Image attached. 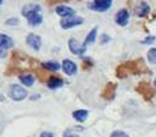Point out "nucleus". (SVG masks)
<instances>
[{
	"instance_id": "nucleus-1",
	"label": "nucleus",
	"mask_w": 156,
	"mask_h": 137,
	"mask_svg": "<svg viewBox=\"0 0 156 137\" xmlns=\"http://www.w3.org/2000/svg\"><path fill=\"white\" fill-rule=\"evenodd\" d=\"M41 8L39 5H27L22 9V14L27 18V22H29L30 26H37L43 22V16L40 14Z\"/></svg>"
},
{
	"instance_id": "nucleus-2",
	"label": "nucleus",
	"mask_w": 156,
	"mask_h": 137,
	"mask_svg": "<svg viewBox=\"0 0 156 137\" xmlns=\"http://www.w3.org/2000/svg\"><path fill=\"white\" fill-rule=\"evenodd\" d=\"M9 97L13 101H22L27 97V91L20 84H12L9 87Z\"/></svg>"
},
{
	"instance_id": "nucleus-3",
	"label": "nucleus",
	"mask_w": 156,
	"mask_h": 137,
	"mask_svg": "<svg viewBox=\"0 0 156 137\" xmlns=\"http://www.w3.org/2000/svg\"><path fill=\"white\" fill-rule=\"evenodd\" d=\"M111 5H112V0H93L88 3L89 9L94 12H106L111 8Z\"/></svg>"
},
{
	"instance_id": "nucleus-4",
	"label": "nucleus",
	"mask_w": 156,
	"mask_h": 137,
	"mask_svg": "<svg viewBox=\"0 0 156 137\" xmlns=\"http://www.w3.org/2000/svg\"><path fill=\"white\" fill-rule=\"evenodd\" d=\"M84 22V20L80 18V17H70V18H65V20H61V27L65 30H69L71 27H75V26H79Z\"/></svg>"
},
{
	"instance_id": "nucleus-5",
	"label": "nucleus",
	"mask_w": 156,
	"mask_h": 137,
	"mask_svg": "<svg viewBox=\"0 0 156 137\" xmlns=\"http://www.w3.org/2000/svg\"><path fill=\"white\" fill-rule=\"evenodd\" d=\"M115 22L121 27L126 26L128 22H129V12L126 9H120L115 16Z\"/></svg>"
},
{
	"instance_id": "nucleus-6",
	"label": "nucleus",
	"mask_w": 156,
	"mask_h": 137,
	"mask_svg": "<svg viewBox=\"0 0 156 137\" xmlns=\"http://www.w3.org/2000/svg\"><path fill=\"white\" fill-rule=\"evenodd\" d=\"M62 70L65 71V74H67L70 76H74L77 73V66H76V63L74 61L66 58L62 61Z\"/></svg>"
},
{
	"instance_id": "nucleus-7",
	"label": "nucleus",
	"mask_w": 156,
	"mask_h": 137,
	"mask_svg": "<svg viewBox=\"0 0 156 137\" xmlns=\"http://www.w3.org/2000/svg\"><path fill=\"white\" fill-rule=\"evenodd\" d=\"M26 43H27V45H30L34 51H39L41 47V38L36 34H29L26 38Z\"/></svg>"
},
{
	"instance_id": "nucleus-8",
	"label": "nucleus",
	"mask_w": 156,
	"mask_h": 137,
	"mask_svg": "<svg viewBox=\"0 0 156 137\" xmlns=\"http://www.w3.org/2000/svg\"><path fill=\"white\" fill-rule=\"evenodd\" d=\"M69 48L75 56H81V54L87 51V48H84L81 44H79L75 38H71V39L69 40Z\"/></svg>"
},
{
	"instance_id": "nucleus-9",
	"label": "nucleus",
	"mask_w": 156,
	"mask_h": 137,
	"mask_svg": "<svg viewBox=\"0 0 156 137\" xmlns=\"http://www.w3.org/2000/svg\"><path fill=\"white\" fill-rule=\"evenodd\" d=\"M55 13H57L59 17L70 18V17H74L75 16V10L71 7H67V5H58V7L55 8Z\"/></svg>"
},
{
	"instance_id": "nucleus-10",
	"label": "nucleus",
	"mask_w": 156,
	"mask_h": 137,
	"mask_svg": "<svg viewBox=\"0 0 156 137\" xmlns=\"http://www.w3.org/2000/svg\"><path fill=\"white\" fill-rule=\"evenodd\" d=\"M150 9L151 8H150V5L146 2H141V3H138V5L134 8V12L139 18H144V17H147V14L150 13Z\"/></svg>"
},
{
	"instance_id": "nucleus-11",
	"label": "nucleus",
	"mask_w": 156,
	"mask_h": 137,
	"mask_svg": "<svg viewBox=\"0 0 156 137\" xmlns=\"http://www.w3.org/2000/svg\"><path fill=\"white\" fill-rule=\"evenodd\" d=\"M13 45H14V41H13L12 38L5 35V34H0V48L7 51V49L12 48Z\"/></svg>"
},
{
	"instance_id": "nucleus-12",
	"label": "nucleus",
	"mask_w": 156,
	"mask_h": 137,
	"mask_svg": "<svg viewBox=\"0 0 156 137\" xmlns=\"http://www.w3.org/2000/svg\"><path fill=\"white\" fill-rule=\"evenodd\" d=\"M72 117H74V119L76 120V122L83 123V122H85V120L88 119L89 113H88V110L81 109V110H75L74 113H72Z\"/></svg>"
},
{
	"instance_id": "nucleus-13",
	"label": "nucleus",
	"mask_w": 156,
	"mask_h": 137,
	"mask_svg": "<svg viewBox=\"0 0 156 137\" xmlns=\"http://www.w3.org/2000/svg\"><path fill=\"white\" fill-rule=\"evenodd\" d=\"M47 85L51 89H58V88H61V87L63 85V80L61 78H57V76H51L49 80H48V83H47Z\"/></svg>"
},
{
	"instance_id": "nucleus-14",
	"label": "nucleus",
	"mask_w": 156,
	"mask_h": 137,
	"mask_svg": "<svg viewBox=\"0 0 156 137\" xmlns=\"http://www.w3.org/2000/svg\"><path fill=\"white\" fill-rule=\"evenodd\" d=\"M20 81L22 84H25L26 87H31V85H34L35 78H34V75H31V74H21Z\"/></svg>"
},
{
	"instance_id": "nucleus-15",
	"label": "nucleus",
	"mask_w": 156,
	"mask_h": 137,
	"mask_svg": "<svg viewBox=\"0 0 156 137\" xmlns=\"http://www.w3.org/2000/svg\"><path fill=\"white\" fill-rule=\"evenodd\" d=\"M97 27H93L92 29V31H89V34L87 35V38H85V40H84V43H83V47L84 48H87V45H89V44H92V43L96 40V36H97Z\"/></svg>"
},
{
	"instance_id": "nucleus-16",
	"label": "nucleus",
	"mask_w": 156,
	"mask_h": 137,
	"mask_svg": "<svg viewBox=\"0 0 156 137\" xmlns=\"http://www.w3.org/2000/svg\"><path fill=\"white\" fill-rule=\"evenodd\" d=\"M41 66L48 70V71H57L61 69V65L58 62H55V61H47V62H43L41 63Z\"/></svg>"
},
{
	"instance_id": "nucleus-17",
	"label": "nucleus",
	"mask_w": 156,
	"mask_h": 137,
	"mask_svg": "<svg viewBox=\"0 0 156 137\" xmlns=\"http://www.w3.org/2000/svg\"><path fill=\"white\" fill-rule=\"evenodd\" d=\"M147 59L151 63H156V48H151L147 52Z\"/></svg>"
},
{
	"instance_id": "nucleus-18",
	"label": "nucleus",
	"mask_w": 156,
	"mask_h": 137,
	"mask_svg": "<svg viewBox=\"0 0 156 137\" xmlns=\"http://www.w3.org/2000/svg\"><path fill=\"white\" fill-rule=\"evenodd\" d=\"M110 137H129V135L125 133V132H122V131H115V132L111 133Z\"/></svg>"
},
{
	"instance_id": "nucleus-19",
	"label": "nucleus",
	"mask_w": 156,
	"mask_h": 137,
	"mask_svg": "<svg viewBox=\"0 0 156 137\" xmlns=\"http://www.w3.org/2000/svg\"><path fill=\"white\" fill-rule=\"evenodd\" d=\"M5 23L9 26H17V25H20V20L18 18H9L5 21Z\"/></svg>"
},
{
	"instance_id": "nucleus-20",
	"label": "nucleus",
	"mask_w": 156,
	"mask_h": 137,
	"mask_svg": "<svg viewBox=\"0 0 156 137\" xmlns=\"http://www.w3.org/2000/svg\"><path fill=\"white\" fill-rule=\"evenodd\" d=\"M155 39H156V38L152 36V35L151 36H147L144 40H142V44H152V43L155 41Z\"/></svg>"
},
{
	"instance_id": "nucleus-21",
	"label": "nucleus",
	"mask_w": 156,
	"mask_h": 137,
	"mask_svg": "<svg viewBox=\"0 0 156 137\" xmlns=\"http://www.w3.org/2000/svg\"><path fill=\"white\" fill-rule=\"evenodd\" d=\"M63 137H80V136H79V135H76V133H74V132H72V131L67 129V131H65Z\"/></svg>"
},
{
	"instance_id": "nucleus-22",
	"label": "nucleus",
	"mask_w": 156,
	"mask_h": 137,
	"mask_svg": "<svg viewBox=\"0 0 156 137\" xmlns=\"http://www.w3.org/2000/svg\"><path fill=\"white\" fill-rule=\"evenodd\" d=\"M111 40V38L108 36V35H102L101 36V43H107V41H110Z\"/></svg>"
},
{
	"instance_id": "nucleus-23",
	"label": "nucleus",
	"mask_w": 156,
	"mask_h": 137,
	"mask_svg": "<svg viewBox=\"0 0 156 137\" xmlns=\"http://www.w3.org/2000/svg\"><path fill=\"white\" fill-rule=\"evenodd\" d=\"M40 137H55V136L51 132H43V133H40Z\"/></svg>"
},
{
	"instance_id": "nucleus-24",
	"label": "nucleus",
	"mask_w": 156,
	"mask_h": 137,
	"mask_svg": "<svg viewBox=\"0 0 156 137\" xmlns=\"http://www.w3.org/2000/svg\"><path fill=\"white\" fill-rule=\"evenodd\" d=\"M5 56H7V51H5V49H2V48H0V58H4Z\"/></svg>"
},
{
	"instance_id": "nucleus-25",
	"label": "nucleus",
	"mask_w": 156,
	"mask_h": 137,
	"mask_svg": "<svg viewBox=\"0 0 156 137\" xmlns=\"http://www.w3.org/2000/svg\"><path fill=\"white\" fill-rule=\"evenodd\" d=\"M154 84H155V85H156V79H155V81H154Z\"/></svg>"
},
{
	"instance_id": "nucleus-26",
	"label": "nucleus",
	"mask_w": 156,
	"mask_h": 137,
	"mask_svg": "<svg viewBox=\"0 0 156 137\" xmlns=\"http://www.w3.org/2000/svg\"><path fill=\"white\" fill-rule=\"evenodd\" d=\"M2 4H3V3H2V2H0V5H2Z\"/></svg>"
}]
</instances>
